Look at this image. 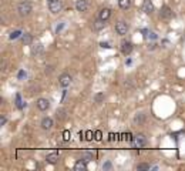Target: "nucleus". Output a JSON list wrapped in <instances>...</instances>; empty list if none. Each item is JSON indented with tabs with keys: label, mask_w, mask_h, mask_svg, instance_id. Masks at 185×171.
Masks as SVG:
<instances>
[{
	"label": "nucleus",
	"mask_w": 185,
	"mask_h": 171,
	"mask_svg": "<svg viewBox=\"0 0 185 171\" xmlns=\"http://www.w3.org/2000/svg\"><path fill=\"white\" fill-rule=\"evenodd\" d=\"M31 10H33V4H31V2H29V0H23V2H20V3L17 4V12L23 17L29 16V14L31 13Z\"/></svg>",
	"instance_id": "1"
},
{
	"label": "nucleus",
	"mask_w": 185,
	"mask_h": 171,
	"mask_svg": "<svg viewBox=\"0 0 185 171\" xmlns=\"http://www.w3.org/2000/svg\"><path fill=\"white\" fill-rule=\"evenodd\" d=\"M63 7V2L61 0H49V9H50L51 13H58Z\"/></svg>",
	"instance_id": "2"
},
{
	"label": "nucleus",
	"mask_w": 185,
	"mask_h": 171,
	"mask_svg": "<svg viewBox=\"0 0 185 171\" xmlns=\"http://www.w3.org/2000/svg\"><path fill=\"white\" fill-rule=\"evenodd\" d=\"M115 31H117V34H120V36H124V34H127L128 24L125 23L124 20L117 21V23H115Z\"/></svg>",
	"instance_id": "3"
},
{
	"label": "nucleus",
	"mask_w": 185,
	"mask_h": 171,
	"mask_svg": "<svg viewBox=\"0 0 185 171\" xmlns=\"http://www.w3.org/2000/svg\"><path fill=\"white\" fill-rule=\"evenodd\" d=\"M71 81H73V78H71V76L68 73H63L58 77V83H60L61 87H67V86H70Z\"/></svg>",
	"instance_id": "4"
},
{
	"label": "nucleus",
	"mask_w": 185,
	"mask_h": 171,
	"mask_svg": "<svg viewBox=\"0 0 185 171\" xmlns=\"http://www.w3.org/2000/svg\"><path fill=\"white\" fill-rule=\"evenodd\" d=\"M135 145H137L138 148L145 147V145H147V137H145L144 134L135 135Z\"/></svg>",
	"instance_id": "5"
},
{
	"label": "nucleus",
	"mask_w": 185,
	"mask_h": 171,
	"mask_svg": "<svg viewBox=\"0 0 185 171\" xmlns=\"http://www.w3.org/2000/svg\"><path fill=\"white\" fill-rule=\"evenodd\" d=\"M142 12L147 14H151L154 12V4H152L151 0H144V3H142Z\"/></svg>",
	"instance_id": "6"
},
{
	"label": "nucleus",
	"mask_w": 185,
	"mask_h": 171,
	"mask_svg": "<svg viewBox=\"0 0 185 171\" xmlns=\"http://www.w3.org/2000/svg\"><path fill=\"white\" fill-rule=\"evenodd\" d=\"M37 107H39V110L46 111L50 107V101H49L47 98H39V100H37Z\"/></svg>",
	"instance_id": "7"
},
{
	"label": "nucleus",
	"mask_w": 185,
	"mask_h": 171,
	"mask_svg": "<svg viewBox=\"0 0 185 171\" xmlns=\"http://www.w3.org/2000/svg\"><path fill=\"white\" fill-rule=\"evenodd\" d=\"M88 7V0H77L76 2V9L77 12H86Z\"/></svg>",
	"instance_id": "8"
},
{
	"label": "nucleus",
	"mask_w": 185,
	"mask_h": 171,
	"mask_svg": "<svg viewBox=\"0 0 185 171\" xmlns=\"http://www.w3.org/2000/svg\"><path fill=\"white\" fill-rule=\"evenodd\" d=\"M121 51L124 54H130L132 51V43L131 41H123L121 43Z\"/></svg>",
	"instance_id": "9"
},
{
	"label": "nucleus",
	"mask_w": 185,
	"mask_h": 171,
	"mask_svg": "<svg viewBox=\"0 0 185 171\" xmlns=\"http://www.w3.org/2000/svg\"><path fill=\"white\" fill-rule=\"evenodd\" d=\"M110 17H111V10H110V9H101V10H100V14H98V19L107 21Z\"/></svg>",
	"instance_id": "10"
},
{
	"label": "nucleus",
	"mask_w": 185,
	"mask_h": 171,
	"mask_svg": "<svg viewBox=\"0 0 185 171\" xmlns=\"http://www.w3.org/2000/svg\"><path fill=\"white\" fill-rule=\"evenodd\" d=\"M161 17L162 19H171L172 17V10L169 9L168 6H162V9H161Z\"/></svg>",
	"instance_id": "11"
},
{
	"label": "nucleus",
	"mask_w": 185,
	"mask_h": 171,
	"mask_svg": "<svg viewBox=\"0 0 185 171\" xmlns=\"http://www.w3.org/2000/svg\"><path fill=\"white\" fill-rule=\"evenodd\" d=\"M51 127H53V120L50 117H46L41 120V128L43 130H50Z\"/></svg>",
	"instance_id": "12"
},
{
	"label": "nucleus",
	"mask_w": 185,
	"mask_h": 171,
	"mask_svg": "<svg viewBox=\"0 0 185 171\" xmlns=\"http://www.w3.org/2000/svg\"><path fill=\"white\" fill-rule=\"evenodd\" d=\"M21 41H23L24 46H30L31 41H33V37H31V34L29 33H24L23 36H21Z\"/></svg>",
	"instance_id": "13"
},
{
	"label": "nucleus",
	"mask_w": 185,
	"mask_h": 171,
	"mask_svg": "<svg viewBox=\"0 0 185 171\" xmlns=\"http://www.w3.org/2000/svg\"><path fill=\"white\" fill-rule=\"evenodd\" d=\"M46 160H47L49 164H56V163L58 161V154H57V153H51V154L47 155Z\"/></svg>",
	"instance_id": "14"
},
{
	"label": "nucleus",
	"mask_w": 185,
	"mask_h": 171,
	"mask_svg": "<svg viewBox=\"0 0 185 171\" xmlns=\"http://www.w3.org/2000/svg\"><path fill=\"white\" fill-rule=\"evenodd\" d=\"M31 53L33 54H40V53H43V44H40V43H36L34 46H31Z\"/></svg>",
	"instance_id": "15"
},
{
	"label": "nucleus",
	"mask_w": 185,
	"mask_h": 171,
	"mask_svg": "<svg viewBox=\"0 0 185 171\" xmlns=\"http://www.w3.org/2000/svg\"><path fill=\"white\" fill-rule=\"evenodd\" d=\"M86 168H87V165H86V160H83V158H81V160H78L77 163H76V165H74V170H86Z\"/></svg>",
	"instance_id": "16"
},
{
	"label": "nucleus",
	"mask_w": 185,
	"mask_h": 171,
	"mask_svg": "<svg viewBox=\"0 0 185 171\" xmlns=\"http://www.w3.org/2000/svg\"><path fill=\"white\" fill-rule=\"evenodd\" d=\"M66 113H67V110H66V108H60V110H58L57 111V114H56V117H57V120H64V118H66V117H67V114H66Z\"/></svg>",
	"instance_id": "17"
},
{
	"label": "nucleus",
	"mask_w": 185,
	"mask_h": 171,
	"mask_svg": "<svg viewBox=\"0 0 185 171\" xmlns=\"http://www.w3.org/2000/svg\"><path fill=\"white\" fill-rule=\"evenodd\" d=\"M118 4H120V7H121V9L127 10L128 7L131 6V0H118Z\"/></svg>",
	"instance_id": "18"
},
{
	"label": "nucleus",
	"mask_w": 185,
	"mask_h": 171,
	"mask_svg": "<svg viewBox=\"0 0 185 171\" xmlns=\"http://www.w3.org/2000/svg\"><path fill=\"white\" fill-rule=\"evenodd\" d=\"M104 26H105V21L101 20V19H98V20L94 23V29H95V30H101V29H104Z\"/></svg>",
	"instance_id": "19"
},
{
	"label": "nucleus",
	"mask_w": 185,
	"mask_h": 171,
	"mask_svg": "<svg viewBox=\"0 0 185 171\" xmlns=\"http://www.w3.org/2000/svg\"><path fill=\"white\" fill-rule=\"evenodd\" d=\"M94 101L97 104H101L103 101H104V94L103 93H95L94 94Z\"/></svg>",
	"instance_id": "20"
},
{
	"label": "nucleus",
	"mask_w": 185,
	"mask_h": 171,
	"mask_svg": "<svg viewBox=\"0 0 185 171\" xmlns=\"http://www.w3.org/2000/svg\"><path fill=\"white\" fill-rule=\"evenodd\" d=\"M144 120H145V117H144V114H137L134 117V123L135 124H141V123H144Z\"/></svg>",
	"instance_id": "21"
},
{
	"label": "nucleus",
	"mask_w": 185,
	"mask_h": 171,
	"mask_svg": "<svg viewBox=\"0 0 185 171\" xmlns=\"http://www.w3.org/2000/svg\"><path fill=\"white\" fill-rule=\"evenodd\" d=\"M137 170H138V171H141V170H150V164H147V163L138 164V165H137Z\"/></svg>",
	"instance_id": "22"
},
{
	"label": "nucleus",
	"mask_w": 185,
	"mask_h": 171,
	"mask_svg": "<svg viewBox=\"0 0 185 171\" xmlns=\"http://www.w3.org/2000/svg\"><path fill=\"white\" fill-rule=\"evenodd\" d=\"M81 158L86 160V161H90L91 158H93V153H84V154L81 155Z\"/></svg>",
	"instance_id": "23"
},
{
	"label": "nucleus",
	"mask_w": 185,
	"mask_h": 171,
	"mask_svg": "<svg viewBox=\"0 0 185 171\" xmlns=\"http://www.w3.org/2000/svg\"><path fill=\"white\" fill-rule=\"evenodd\" d=\"M20 31H19V30H16V31H13V33H12L10 34V39H12V40H14V39H17V37H19V36H20Z\"/></svg>",
	"instance_id": "24"
},
{
	"label": "nucleus",
	"mask_w": 185,
	"mask_h": 171,
	"mask_svg": "<svg viewBox=\"0 0 185 171\" xmlns=\"http://www.w3.org/2000/svg\"><path fill=\"white\" fill-rule=\"evenodd\" d=\"M24 77H26V71H24V70H20V71H19V78L21 80V78H24Z\"/></svg>",
	"instance_id": "25"
},
{
	"label": "nucleus",
	"mask_w": 185,
	"mask_h": 171,
	"mask_svg": "<svg viewBox=\"0 0 185 171\" xmlns=\"http://www.w3.org/2000/svg\"><path fill=\"white\" fill-rule=\"evenodd\" d=\"M103 168H104V170H110V168H111V164H110V163H105V164L103 165Z\"/></svg>",
	"instance_id": "26"
},
{
	"label": "nucleus",
	"mask_w": 185,
	"mask_h": 171,
	"mask_svg": "<svg viewBox=\"0 0 185 171\" xmlns=\"http://www.w3.org/2000/svg\"><path fill=\"white\" fill-rule=\"evenodd\" d=\"M70 138V133L68 131H64V140H68Z\"/></svg>",
	"instance_id": "27"
},
{
	"label": "nucleus",
	"mask_w": 185,
	"mask_h": 171,
	"mask_svg": "<svg viewBox=\"0 0 185 171\" xmlns=\"http://www.w3.org/2000/svg\"><path fill=\"white\" fill-rule=\"evenodd\" d=\"M91 135H93V133H91V131H87V140H91Z\"/></svg>",
	"instance_id": "28"
},
{
	"label": "nucleus",
	"mask_w": 185,
	"mask_h": 171,
	"mask_svg": "<svg viewBox=\"0 0 185 171\" xmlns=\"http://www.w3.org/2000/svg\"><path fill=\"white\" fill-rule=\"evenodd\" d=\"M4 123H6V118H4V117H2V118H0V124L3 126Z\"/></svg>",
	"instance_id": "29"
},
{
	"label": "nucleus",
	"mask_w": 185,
	"mask_h": 171,
	"mask_svg": "<svg viewBox=\"0 0 185 171\" xmlns=\"http://www.w3.org/2000/svg\"><path fill=\"white\" fill-rule=\"evenodd\" d=\"M101 47H105V49H108V47H110V44H108V43H101Z\"/></svg>",
	"instance_id": "30"
}]
</instances>
